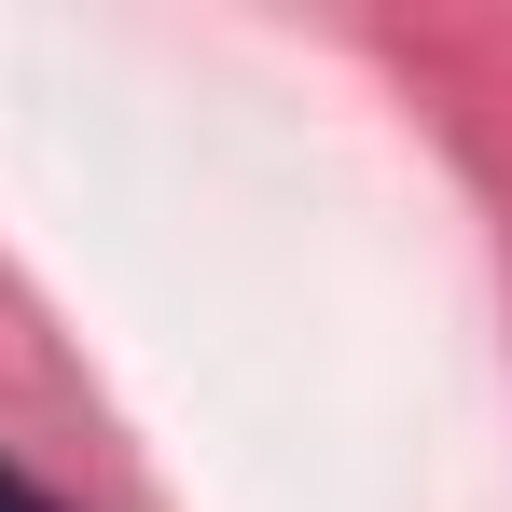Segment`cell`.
<instances>
[{
  "mask_svg": "<svg viewBox=\"0 0 512 512\" xmlns=\"http://www.w3.org/2000/svg\"><path fill=\"white\" fill-rule=\"evenodd\" d=\"M0 512H56V499H42V485H14V471H0Z\"/></svg>",
  "mask_w": 512,
  "mask_h": 512,
  "instance_id": "obj_1",
  "label": "cell"
}]
</instances>
